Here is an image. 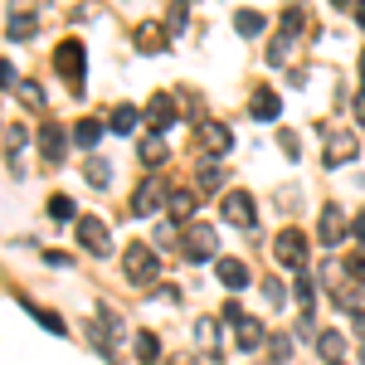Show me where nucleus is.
<instances>
[{
  "label": "nucleus",
  "instance_id": "nucleus-25",
  "mask_svg": "<svg viewBox=\"0 0 365 365\" xmlns=\"http://www.w3.org/2000/svg\"><path fill=\"white\" fill-rule=\"evenodd\" d=\"M132 351H137V361H141V365H156V361H161V341L151 336V331H137Z\"/></svg>",
  "mask_w": 365,
  "mask_h": 365
},
{
  "label": "nucleus",
  "instance_id": "nucleus-4",
  "mask_svg": "<svg viewBox=\"0 0 365 365\" xmlns=\"http://www.w3.org/2000/svg\"><path fill=\"white\" fill-rule=\"evenodd\" d=\"M73 234H78V249L93 253V258H108V253H113V234H108V225H103L98 215H83V220L73 225Z\"/></svg>",
  "mask_w": 365,
  "mask_h": 365
},
{
  "label": "nucleus",
  "instance_id": "nucleus-39",
  "mask_svg": "<svg viewBox=\"0 0 365 365\" xmlns=\"http://www.w3.org/2000/svg\"><path fill=\"white\" fill-rule=\"evenodd\" d=\"M156 244H161V249H166V244H175V229H170V225H156Z\"/></svg>",
  "mask_w": 365,
  "mask_h": 365
},
{
  "label": "nucleus",
  "instance_id": "nucleus-12",
  "mask_svg": "<svg viewBox=\"0 0 365 365\" xmlns=\"http://www.w3.org/2000/svg\"><path fill=\"white\" fill-rule=\"evenodd\" d=\"M215 273H220V282H225L229 292H244V287L253 282V273H249V263H244V258H220V263H215Z\"/></svg>",
  "mask_w": 365,
  "mask_h": 365
},
{
  "label": "nucleus",
  "instance_id": "nucleus-34",
  "mask_svg": "<svg viewBox=\"0 0 365 365\" xmlns=\"http://www.w3.org/2000/svg\"><path fill=\"white\" fill-rule=\"evenodd\" d=\"M263 297H268L273 307H282V302H287L292 292H287V282H282V278H268V282H263Z\"/></svg>",
  "mask_w": 365,
  "mask_h": 365
},
{
  "label": "nucleus",
  "instance_id": "nucleus-10",
  "mask_svg": "<svg viewBox=\"0 0 365 365\" xmlns=\"http://www.w3.org/2000/svg\"><path fill=\"white\" fill-rule=\"evenodd\" d=\"M68 141H73V132H63L58 122H44V127H39V156H44L49 166H58V161L68 156Z\"/></svg>",
  "mask_w": 365,
  "mask_h": 365
},
{
  "label": "nucleus",
  "instance_id": "nucleus-47",
  "mask_svg": "<svg viewBox=\"0 0 365 365\" xmlns=\"http://www.w3.org/2000/svg\"><path fill=\"white\" fill-rule=\"evenodd\" d=\"M336 365H341V361H336Z\"/></svg>",
  "mask_w": 365,
  "mask_h": 365
},
{
  "label": "nucleus",
  "instance_id": "nucleus-36",
  "mask_svg": "<svg viewBox=\"0 0 365 365\" xmlns=\"http://www.w3.org/2000/svg\"><path fill=\"white\" fill-rule=\"evenodd\" d=\"M268 351H273V361H287L292 356V336H268Z\"/></svg>",
  "mask_w": 365,
  "mask_h": 365
},
{
  "label": "nucleus",
  "instance_id": "nucleus-7",
  "mask_svg": "<svg viewBox=\"0 0 365 365\" xmlns=\"http://www.w3.org/2000/svg\"><path fill=\"white\" fill-rule=\"evenodd\" d=\"M195 146L210 161H220V156H229V146H234V132H229L225 122H195Z\"/></svg>",
  "mask_w": 365,
  "mask_h": 365
},
{
  "label": "nucleus",
  "instance_id": "nucleus-35",
  "mask_svg": "<svg viewBox=\"0 0 365 365\" xmlns=\"http://www.w3.org/2000/svg\"><path fill=\"white\" fill-rule=\"evenodd\" d=\"M287 49H292V39H282V34H278V39H273V44H268V54H263V58H268V63H273V68H278L282 58H287Z\"/></svg>",
  "mask_w": 365,
  "mask_h": 365
},
{
  "label": "nucleus",
  "instance_id": "nucleus-15",
  "mask_svg": "<svg viewBox=\"0 0 365 365\" xmlns=\"http://www.w3.org/2000/svg\"><path fill=\"white\" fill-rule=\"evenodd\" d=\"M278 113H282V98L273 88H258L249 98V117H258V122H278Z\"/></svg>",
  "mask_w": 365,
  "mask_h": 365
},
{
  "label": "nucleus",
  "instance_id": "nucleus-31",
  "mask_svg": "<svg viewBox=\"0 0 365 365\" xmlns=\"http://www.w3.org/2000/svg\"><path fill=\"white\" fill-rule=\"evenodd\" d=\"M292 297H297L307 312H317V282H312V278H297V282H292Z\"/></svg>",
  "mask_w": 365,
  "mask_h": 365
},
{
  "label": "nucleus",
  "instance_id": "nucleus-19",
  "mask_svg": "<svg viewBox=\"0 0 365 365\" xmlns=\"http://www.w3.org/2000/svg\"><path fill=\"white\" fill-rule=\"evenodd\" d=\"M34 29H39V20H34L29 10H15V15L5 20V34H10L15 44H25V39H34Z\"/></svg>",
  "mask_w": 365,
  "mask_h": 365
},
{
  "label": "nucleus",
  "instance_id": "nucleus-28",
  "mask_svg": "<svg viewBox=\"0 0 365 365\" xmlns=\"http://www.w3.org/2000/svg\"><path fill=\"white\" fill-rule=\"evenodd\" d=\"M263 25H268V20H263L258 10H239V15H234V29H239L244 39H253V34H263Z\"/></svg>",
  "mask_w": 365,
  "mask_h": 365
},
{
  "label": "nucleus",
  "instance_id": "nucleus-27",
  "mask_svg": "<svg viewBox=\"0 0 365 365\" xmlns=\"http://www.w3.org/2000/svg\"><path fill=\"white\" fill-rule=\"evenodd\" d=\"M83 170H88V185H93V190H108V185H113V166H108L103 156H93Z\"/></svg>",
  "mask_w": 365,
  "mask_h": 365
},
{
  "label": "nucleus",
  "instance_id": "nucleus-45",
  "mask_svg": "<svg viewBox=\"0 0 365 365\" xmlns=\"http://www.w3.org/2000/svg\"><path fill=\"white\" fill-rule=\"evenodd\" d=\"M331 5H351V0H331Z\"/></svg>",
  "mask_w": 365,
  "mask_h": 365
},
{
  "label": "nucleus",
  "instance_id": "nucleus-5",
  "mask_svg": "<svg viewBox=\"0 0 365 365\" xmlns=\"http://www.w3.org/2000/svg\"><path fill=\"white\" fill-rule=\"evenodd\" d=\"M54 68L63 73V83L78 88V98H83V73L88 68H83V44H78V39H63L54 49Z\"/></svg>",
  "mask_w": 365,
  "mask_h": 365
},
{
  "label": "nucleus",
  "instance_id": "nucleus-41",
  "mask_svg": "<svg viewBox=\"0 0 365 365\" xmlns=\"http://www.w3.org/2000/svg\"><path fill=\"white\" fill-rule=\"evenodd\" d=\"M351 108H356V122H365V88L356 93V103H351Z\"/></svg>",
  "mask_w": 365,
  "mask_h": 365
},
{
  "label": "nucleus",
  "instance_id": "nucleus-8",
  "mask_svg": "<svg viewBox=\"0 0 365 365\" xmlns=\"http://www.w3.org/2000/svg\"><path fill=\"white\" fill-rule=\"evenodd\" d=\"M220 210H225V225L244 229V234L258 225V210H253V195H249V190H229V195L220 200Z\"/></svg>",
  "mask_w": 365,
  "mask_h": 365
},
{
  "label": "nucleus",
  "instance_id": "nucleus-26",
  "mask_svg": "<svg viewBox=\"0 0 365 365\" xmlns=\"http://www.w3.org/2000/svg\"><path fill=\"white\" fill-rule=\"evenodd\" d=\"M302 29H307V10H302V5L282 10V25H278V34H282V39H297Z\"/></svg>",
  "mask_w": 365,
  "mask_h": 365
},
{
  "label": "nucleus",
  "instance_id": "nucleus-24",
  "mask_svg": "<svg viewBox=\"0 0 365 365\" xmlns=\"http://www.w3.org/2000/svg\"><path fill=\"white\" fill-rule=\"evenodd\" d=\"M25 312L34 317V322H39V327H44V331H54V336H68V327H63V317H58V312H44V307H34L29 297H25Z\"/></svg>",
  "mask_w": 365,
  "mask_h": 365
},
{
  "label": "nucleus",
  "instance_id": "nucleus-43",
  "mask_svg": "<svg viewBox=\"0 0 365 365\" xmlns=\"http://www.w3.org/2000/svg\"><path fill=\"white\" fill-rule=\"evenodd\" d=\"M361 365H365V341H361Z\"/></svg>",
  "mask_w": 365,
  "mask_h": 365
},
{
  "label": "nucleus",
  "instance_id": "nucleus-16",
  "mask_svg": "<svg viewBox=\"0 0 365 365\" xmlns=\"http://www.w3.org/2000/svg\"><path fill=\"white\" fill-rule=\"evenodd\" d=\"M137 156H141V166H166V156H170V146H166V137L161 132H146L141 137V146H137Z\"/></svg>",
  "mask_w": 365,
  "mask_h": 365
},
{
  "label": "nucleus",
  "instance_id": "nucleus-14",
  "mask_svg": "<svg viewBox=\"0 0 365 365\" xmlns=\"http://www.w3.org/2000/svg\"><path fill=\"white\" fill-rule=\"evenodd\" d=\"M263 341H268V331H263L258 317H239V322H234V346H239V351H258Z\"/></svg>",
  "mask_w": 365,
  "mask_h": 365
},
{
  "label": "nucleus",
  "instance_id": "nucleus-40",
  "mask_svg": "<svg viewBox=\"0 0 365 365\" xmlns=\"http://www.w3.org/2000/svg\"><path fill=\"white\" fill-rule=\"evenodd\" d=\"M351 234H356V239H361V244H365V210H361V215H356V220H351Z\"/></svg>",
  "mask_w": 365,
  "mask_h": 365
},
{
  "label": "nucleus",
  "instance_id": "nucleus-1",
  "mask_svg": "<svg viewBox=\"0 0 365 365\" xmlns=\"http://www.w3.org/2000/svg\"><path fill=\"white\" fill-rule=\"evenodd\" d=\"M122 273H127L132 287H151V282L161 278V258H156L151 244H127L122 249Z\"/></svg>",
  "mask_w": 365,
  "mask_h": 365
},
{
  "label": "nucleus",
  "instance_id": "nucleus-2",
  "mask_svg": "<svg viewBox=\"0 0 365 365\" xmlns=\"http://www.w3.org/2000/svg\"><path fill=\"white\" fill-rule=\"evenodd\" d=\"M180 253L190 263H220V234H215V225H185Z\"/></svg>",
  "mask_w": 365,
  "mask_h": 365
},
{
  "label": "nucleus",
  "instance_id": "nucleus-30",
  "mask_svg": "<svg viewBox=\"0 0 365 365\" xmlns=\"http://www.w3.org/2000/svg\"><path fill=\"white\" fill-rule=\"evenodd\" d=\"M15 93H20V103H25L29 113H39V108H44V88H39V83H29V78H25Z\"/></svg>",
  "mask_w": 365,
  "mask_h": 365
},
{
  "label": "nucleus",
  "instance_id": "nucleus-18",
  "mask_svg": "<svg viewBox=\"0 0 365 365\" xmlns=\"http://www.w3.org/2000/svg\"><path fill=\"white\" fill-rule=\"evenodd\" d=\"M166 215H170V225H175V220L190 225V215H195V190H170L166 195Z\"/></svg>",
  "mask_w": 365,
  "mask_h": 365
},
{
  "label": "nucleus",
  "instance_id": "nucleus-38",
  "mask_svg": "<svg viewBox=\"0 0 365 365\" xmlns=\"http://www.w3.org/2000/svg\"><path fill=\"white\" fill-rule=\"evenodd\" d=\"M0 88H20V78H15V63H10V58H0Z\"/></svg>",
  "mask_w": 365,
  "mask_h": 365
},
{
  "label": "nucleus",
  "instance_id": "nucleus-17",
  "mask_svg": "<svg viewBox=\"0 0 365 365\" xmlns=\"http://www.w3.org/2000/svg\"><path fill=\"white\" fill-rule=\"evenodd\" d=\"M195 346L210 356V361L220 356V322H215V317H200L195 322Z\"/></svg>",
  "mask_w": 365,
  "mask_h": 365
},
{
  "label": "nucleus",
  "instance_id": "nucleus-23",
  "mask_svg": "<svg viewBox=\"0 0 365 365\" xmlns=\"http://www.w3.org/2000/svg\"><path fill=\"white\" fill-rule=\"evenodd\" d=\"M68 132H73V146L93 151V146L103 141V132H108V127H103V122H93V117H83V122H78V127H68Z\"/></svg>",
  "mask_w": 365,
  "mask_h": 365
},
{
  "label": "nucleus",
  "instance_id": "nucleus-37",
  "mask_svg": "<svg viewBox=\"0 0 365 365\" xmlns=\"http://www.w3.org/2000/svg\"><path fill=\"white\" fill-rule=\"evenodd\" d=\"M278 146L287 151V161H297V156H302V141L292 137V132H278Z\"/></svg>",
  "mask_w": 365,
  "mask_h": 365
},
{
  "label": "nucleus",
  "instance_id": "nucleus-32",
  "mask_svg": "<svg viewBox=\"0 0 365 365\" xmlns=\"http://www.w3.org/2000/svg\"><path fill=\"white\" fill-rule=\"evenodd\" d=\"M25 141H29V132L15 122V127H5V156H20L25 151Z\"/></svg>",
  "mask_w": 365,
  "mask_h": 365
},
{
  "label": "nucleus",
  "instance_id": "nucleus-6",
  "mask_svg": "<svg viewBox=\"0 0 365 365\" xmlns=\"http://www.w3.org/2000/svg\"><path fill=\"white\" fill-rule=\"evenodd\" d=\"M166 195H170L166 180H161L156 170H146V180H141L137 195H132V215H137V220H151V215H156V210L166 205Z\"/></svg>",
  "mask_w": 365,
  "mask_h": 365
},
{
  "label": "nucleus",
  "instance_id": "nucleus-46",
  "mask_svg": "<svg viewBox=\"0 0 365 365\" xmlns=\"http://www.w3.org/2000/svg\"><path fill=\"white\" fill-rule=\"evenodd\" d=\"M180 5H190V0H180Z\"/></svg>",
  "mask_w": 365,
  "mask_h": 365
},
{
  "label": "nucleus",
  "instance_id": "nucleus-13",
  "mask_svg": "<svg viewBox=\"0 0 365 365\" xmlns=\"http://www.w3.org/2000/svg\"><path fill=\"white\" fill-rule=\"evenodd\" d=\"M146 122H151V132H166L170 122H175V93H156L146 103Z\"/></svg>",
  "mask_w": 365,
  "mask_h": 365
},
{
  "label": "nucleus",
  "instance_id": "nucleus-21",
  "mask_svg": "<svg viewBox=\"0 0 365 365\" xmlns=\"http://www.w3.org/2000/svg\"><path fill=\"white\" fill-rule=\"evenodd\" d=\"M220 185H225V166H220V161H205V166L195 170V190L200 195H215Z\"/></svg>",
  "mask_w": 365,
  "mask_h": 365
},
{
  "label": "nucleus",
  "instance_id": "nucleus-44",
  "mask_svg": "<svg viewBox=\"0 0 365 365\" xmlns=\"http://www.w3.org/2000/svg\"><path fill=\"white\" fill-rule=\"evenodd\" d=\"M361 78H365V54H361Z\"/></svg>",
  "mask_w": 365,
  "mask_h": 365
},
{
  "label": "nucleus",
  "instance_id": "nucleus-11",
  "mask_svg": "<svg viewBox=\"0 0 365 365\" xmlns=\"http://www.w3.org/2000/svg\"><path fill=\"white\" fill-rule=\"evenodd\" d=\"M322 249H336L341 239L351 234V225H346V215H341V205H322Z\"/></svg>",
  "mask_w": 365,
  "mask_h": 365
},
{
  "label": "nucleus",
  "instance_id": "nucleus-22",
  "mask_svg": "<svg viewBox=\"0 0 365 365\" xmlns=\"http://www.w3.org/2000/svg\"><path fill=\"white\" fill-rule=\"evenodd\" d=\"M137 122H141V113L132 108V103H117V108H113V117H108V127H113L117 137H127V132H137Z\"/></svg>",
  "mask_w": 365,
  "mask_h": 365
},
{
  "label": "nucleus",
  "instance_id": "nucleus-33",
  "mask_svg": "<svg viewBox=\"0 0 365 365\" xmlns=\"http://www.w3.org/2000/svg\"><path fill=\"white\" fill-rule=\"evenodd\" d=\"M49 220L68 225V220H73V200H68V195H49Z\"/></svg>",
  "mask_w": 365,
  "mask_h": 365
},
{
  "label": "nucleus",
  "instance_id": "nucleus-29",
  "mask_svg": "<svg viewBox=\"0 0 365 365\" xmlns=\"http://www.w3.org/2000/svg\"><path fill=\"white\" fill-rule=\"evenodd\" d=\"M346 278H351V282H365V244H356V249L346 253Z\"/></svg>",
  "mask_w": 365,
  "mask_h": 365
},
{
  "label": "nucleus",
  "instance_id": "nucleus-3",
  "mask_svg": "<svg viewBox=\"0 0 365 365\" xmlns=\"http://www.w3.org/2000/svg\"><path fill=\"white\" fill-rule=\"evenodd\" d=\"M273 258H278V268L302 273L307 268V234L302 229H282L278 239H273Z\"/></svg>",
  "mask_w": 365,
  "mask_h": 365
},
{
  "label": "nucleus",
  "instance_id": "nucleus-42",
  "mask_svg": "<svg viewBox=\"0 0 365 365\" xmlns=\"http://www.w3.org/2000/svg\"><path fill=\"white\" fill-rule=\"evenodd\" d=\"M351 10H356V25L365 29V0H356V5H351Z\"/></svg>",
  "mask_w": 365,
  "mask_h": 365
},
{
  "label": "nucleus",
  "instance_id": "nucleus-20",
  "mask_svg": "<svg viewBox=\"0 0 365 365\" xmlns=\"http://www.w3.org/2000/svg\"><path fill=\"white\" fill-rule=\"evenodd\" d=\"M317 356L327 365H336L341 356H346V336H341V331H317Z\"/></svg>",
  "mask_w": 365,
  "mask_h": 365
},
{
  "label": "nucleus",
  "instance_id": "nucleus-9",
  "mask_svg": "<svg viewBox=\"0 0 365 365\" xmlns=\"http://www.w3.org/2000/svg\"><path fill=\"white\" fill-rule=\"evenodd\" d=\"M356 132H327V151H322V166L327 170H341L346 161H356Z\"/></svg>",
  "mask_w": 365,
  "mask_h": 365
}]
</instances>
